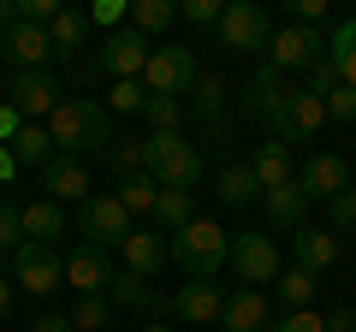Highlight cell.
Returning <instances> with one entry per match:
<instances>
[{
  "label": "cell",
  "instance_id": "cell-46",
  "mask_svg": "<svg viewBox=\"0 0 356 332\" xmlns=\"http://www.w3.org/2000/svg\"><path fill=\"white\" fill-rule=\"evenodd\" d=\"M321 18H327V0H297V24H309V30H315Z\"/></svg>",
  "mask_w": 356,
  "mask_h": 332
},
{
  "label": "cell",
  "instance_id": "cell-40",
  "mask_svg": "<svg viewBox=\"0 0 356 332\" xmlns=\"http://www.w3.org/2000/svg\"><path fill=\"white\" fill-rule=\"evenodd\" d=\"M327 219H332V231H356V184L327 202Z\"/></svg>",
  "mask_w": 356,
  "mask_h": 332
},
{
  "label": "cell",
  "instance_id": "cell-16",
  "mask_svg": "<svg viewBox=\"0 0 356 332\" xmlns=\"http://www.w3.org/2000/svg\"><path fill=\"white\" fill-rule=\"evenodd\" d=\"M166 308H172L178 320H191V326H208V320H220V308H226V291H220L214 279H191V285H178V291L166 297Z\"/></svg>",
  "mask_w": 356,
  "mask_h": 332
},
{
  "label": "cell",
  "instance_id": "cell-33",
  "mask_svg": "<svg viewBox=\"0 0 356 332\" xmlns=\"http://www.w3.org/2000/svg\"><path fill=\"white\" fill-rule=\"evenodd\" d=\"M107 297H113L119 308H154V303H161V297H154V285H149V279H137V273H113Z\"/></svg>",
  "mask_w": 356,
  "mask_h": 332
},
{
  "label": "cell",
  "instance_id": "cell-21",
  "mask_svg": "<svg viewBox=\"0 0 356 332\" xmlns=\"http://www.w3.org/2000/svg\"><path fill=\"white\" fill-rule=\"evenodd\" d=\"M250 172H255V184H261V196H267V190H280V184H291V179H297V166H291V149L267 137L261 149H255Z\"/></svg>",
  "mask_w": 356,
  "mask_h": 332
},
{
  "label": "cell",
  "instance_id": "cell-13",
  "mask_svg": "<svg viewBox=\"0 0 356 332\" xmlns=\"http://www.w3.org/2000/svg\"><path fill=\"white\" fill-rule=\"evenodd\" d=\"M42 190H48V202H89V160H77V154H54L48 166H42Z\"/></svg>",
  "mask_w": 356,
  "mask_h": 332
},
{
  "label": "cell",
  "instance_id": "cell-10",
  "mask_svg": "<svg viewBox=\"0 0 356 332\" xmlns=\"http://www.w3.org/2000/svg\"><path fill=\"white\" fill-rule=\"evenodd\" d=\"M149 53H154V42L125 24V30H113V36L102 42V72H113V83H131V77L149 72Z\"/></svg>",
  "mask_w": 356,
  "mask_h": 332
},
{
  "label": "cell",
  "instance_id": "cell-18",
  "mask_svg": "<svg viewBox=\"0 0 356 332\" xmlns=\"http://www.w3.org/2000/svg\"><path fill=\"white\" fill-rule=\"evenodd\" d=\"M285 107H291V90H285V77L273 72V65H261V72L250 77V113L267 119L273 125V137L285 131Z\"/></svg>",
  "mask_w": 356,
  "mask_h": 332
},
{
  "label": "cell",
  "instance_id": "cell-8",
  "mask_svg": "<svg viewBox=\"0 0 356 332\" xmlns=\"http://www.w3.org/2000/svg\"><path fill=\"white\" fill-rule=\"evenodd\" d=\"M13 285H24L30 297H54L65 285V261H60V249L54 243H18L13 249Z\"/></svg>",
  "mask_w": 356,
  "mask_h": 332
},
{
  "label": "cell",
  "instance_id": "cell-45",
  "mask_svg": "<svg viewBox=\"0 0 356 332\" xmlns=\"http://www.w3.org/2000/svg\"><path fill=\"white\" fill-rule=\"evenodd\" d=\"M18 131H24V113H18L13 101H0V142H13Z\"/></svg>",
  "mask_w": 356,
  "mask_h": 332
},
{
  "label": "cell",
  "instance_id": "cell-5",
  "mask_svg": "<svg viewBox=\"0 0 356 332\" xmlns=\"http://www.w3.org/2000/svg\"><path fill=\"white\" fill-rule=\"evenodd\" d=\"M143 83H149V95H178V101H184V95L196 90V53L184 48V42H154Z\"/></svg>",
  "mask_w": 356,
  "mask_h": 332
},
{
  "label": "cell",
  "instance_id": "cell-49",
  "mask_svg": "<svg viewBox=\"0 0 356 332\" xmlns=\"http://www.w3.org/2000/svg\"><path fill=\"white\" fill-rule=\"evenodd\" d=\"M13 24H18V0H0V36H6Z\"/></svg>",
  "mask_w": 356,
  "mask_h": 332
},
{
  "label": "cell",
  "instance_id": "cell-42",
  "mask_svg": "<svg viewBox=\"0 0 356 332\" xmlns=\"http://www.w3.org/2000/svg\"><path fill=\"white\" fill-rule=\"evenodd\" d=\"M220 13H226L220 0H184V6H178V18H184V24H220Z\"/></svg>",
  "mask_w": 356,
  "mask_h": 332
},
{
  "label": "cell",
  "instance_id": "cell-19",
  "mask_svg": "<svg viewBox=\"0 0 356 332\" xmlns=\"http://www.w3.org/2000/svg\"><path fill=\"white\" fill-rule=\"evenodd\" d=\"M0 42H6V60H13L18 72H48L54 42H48V30H42V24H13Z\"/></svg>",
  "mask_w": 356,
  "mask_h": 332
},
{
  "label": "cell",
  "instance_id": "cell-36",
  "mask_svg": "<svg viewBox=\"0 0 356 332\" xmlns=\"http://www.w3.org/2000/svg\"><path fill=\"white\" fill-rule=\"evenodd\" d=\"M107 315H113L107 297H77V303H72V332H102Z\"/></svg>",
  "mask_w": 356,
  "mask_h": 332
},
{
  "label": "cell",
  "instance_id": "cell-51",
  "mask_svg": "<svg viewBox=\"0 0 356 332\" xmlns=\"http://www.w3.org/2000/svg\"><path fill=\"white\" fill-rule=\"evenodd\" d=\"M6 308H13V279L0 273V315H6Z\"/></svg>",
  "mask_w": 356,
  "mask_h": 332
},
{
  "label": "cell",
  "instance_id": "cell-31",
  "mask_svg": "<svg viewBox=\"0 0 356 332\" xmlns=\"http://www.w3.org/2000/svg\"><path fill=\"white\" fill-rule=\"evenodd\" d=\"M113 196H119V208L137 219V214H154V196H161V184H154L149 172H131V179H119Z\"/></svg>",
  "mask_w": 356,
  "mask_h": 332
},
{
  "label": "cell",
  "instance_id": "cell-23",
  "mask_svg": "<svg viewBox=\"0 0 356 332\" xmlns=\"http://www.w3.org/2000/svg\"><path fill=\"white\" fill-rule=\"evenodd\" d=\"M261 208H267V219H273L280 231H303L309 196L297 190V179H291V184H280V190H267V196H261Z\"/></svg>",
  "mask_w": 356,
  "mask_h": 332
},
{
  "label": "cell",
  "instance_id": "cell-25",
  "mask_svg": "<svg viewBox=\"0 0 356 332\" xmlns=\"http://www.w3.org/2000/svg\"><path fill=\"white\" fill-rule=\"evenodd\" d=\"M83 36H89V13H72V6H60V18L48 24L54 60H77V53H83Z\"/></svg>",
  "mask_w": 356,
  "mask_h": 332
},
{
  "label": "cell",
  "instance_id": "cell-11",
  "mask_svg": "<svg viewBox=\"0 0 356 332\" xmlns=\"http://www.w3.org/2000/svg\"><path fill=\"white\" fill-rule=\"evenodd\" d=\"M297 190H303L309 202H332V196L350 190V166H344L339 154H309V160L297 166Z\"/></svg>",
  "mask_w": 356,
  "mask_h": 332
},
{
  "label": "cell",
  "instance_id": "cell-15",
  "mask_svg": "<svg viewBox=\"0 0 356 332\" xmlns=\"http://www.w3.org/2000/svg\"><path fill=\"white\" fill-rule=\"evenodd\" d=\"M119 256H125V273L154 279V273L172 261V238H166V231H154V226H137V231L125 238V249H119Z\"/></svg>",
  "mask_w": 356,
  "mask_h": 332
},
{
  "label": "cell",
  "instance_id": "cell-38",
  "mask_svg": "<svg viewBox=\"0 0 356 332\" xmlns=\"http://www.w3.org/2000/svg\"><path fill=\"white\" fill-rule=\"evenodd\" d=\"M143 119H149L154 131H178V119H184V101H178V95H149Z\"/></svg>",
  "mask_w": 356,
  "mask_h": 332
},
{
  "label": "cell",
  "instance_id": "cell-41",
  "mask_svg": "<svg viewBox=\"0 0 356 332\" xmlns=\"http://www.w3.org/2000/svg\"><path fill=\"white\" fill-rule=\"evenodd\" d=\"M125 18H131V6H125V0H95V6H89V24L125 30Z\"/></svg>",
  "mask_w": 356,
  "mask_h": 332
},
{
  "label": "cell",
  "instance_id": "cell-47",
  "mask_svg": "<svg viewBox=\"0 0 356 332\" xmlns=\"http://www.w3.org/2000/svg\"><path fill=\"white\" fill-rule=\"evenodd\" d=\"M327 332H356V308H332V315H327Z\"/></svg>",
  "mask_w": 356,
  "mask_h": 332
},
{
  "label": "cell",
  "instance_id": "cell-34",
  "mask_svg": "<svg viewBox=\"0 0 356 332\" xmlns=\"http://www.w3.org/2000/svg\"><path fill=\"white\" fill-rule=\"evenodd\" d=\"M196 113L208 119V125H220V119H226V83H220V77H208V72H196Z\"/></svg>",
  "mask_w": 356,
  "mask_h": 332
},
{
  "label": "cell",
  "instance_id": "cell-7",
  "mask_svg": "<svg viewBox=\"0 0 356 332\" xmlns=\"http://www.w3.org/2000/svg\"><path fill=\"white\" fill-rule=\"evenodd\" d=\"M232 273H238L243 285H273L280 279L285 261H280L273 231H232Z\"/></svg>",
  "mask_w": 356,
  "mask_h": 332
},
{
  "label": "cell",
  "instance_id": "cell-1",
  "mask_svg": "<svg viewBox=\"0 0 356 332\" xmlns=\"http://www.w3.org/2000/svg\"><path fill=\"white\" fill-rule=\"evenodd\" d=\"M48 137H54V154H77L89 160L95 149H113V113L89 95H65L48 119Z\"/></svg>",
  "mask_w": 356,
  "mask_h": 332
},
{
  "label": "cell",
  "instance_id": "cell-6",
  "mask_svg": "<svg viewBox=\"0 0 356 332\" xmlns=\"http://www.w3.org/2000/svg\"><path fill=\"white\" fill-rule=\"evenodd\" d=\"M77 231H83V243H95V249H125V238L137 226H131V214L119 208L113 190H95L83 202V214H77Z\"/></svg>",
  "mask_w": 356,
  "mask_h": 332
},
{
  "label": "cell",
  "instance_id": "cell-43",
  "mask_svg": "<svg viewBox=\"0 0 356 332\" xmlns=\"http://www.w3.org/2000/svg\"><path fill=\"white\" fill-rule=\"evenodd\" d=\"M18 243H24V231H18V208L0 202V256H13Z\"/></svg>",
  "mask_w": 356,
  "mask_h": 332
},
{
  "label": "cell",
  "instance_id": "cell-39",
  "mask_svg": "<svg viewBox=\"0 0 356 332\" xmlns=\"http://www.w3.org/2000/svg\"><path fill=\"white\" fill-rule=\"evenodd\" d=\"M321 101H327V119H339V125H350V119H356V90H350V83H332Z\"/></svg>",
  "mask_w": 356,
  "mask_h": 332
},
{
  "label": "cell",
  "instance_id": "cell-4",
  "mask_svg": "<svg viewBox=\"0 0 356 332\" xmlns=\"http://www.w3.org/2000/svg\"><path fill=\"white\" fill-rule=\"evenodd\" d=\"M214 36H220L226 53H255V48L273 42V18H267V6H255V0H232L226 13H220Z\"/></svg>",
  "mask_w": 356,
  "mask_h": 332
},
{
  "label": "cell",
  "instance_id": "cell-32",
  "mask_svg": "<svg viewBox=\"0 0 356 332\" xmlns=\"http://www.w3.org/2000/svg\"><path fill=\"white\" fill-rule=\"evenodd\" d=\"M220 202H226V208H250L255 202V196H261V184H255V172H250V166H226V172H220Z\"/></svg>",
  "mask_w": 356,
  "mask_h": 332
},
{
  "label": "cell",
  "instance_id": "cell-27",
  "mask_svg": "<svg viewBox=\"0 0 356 332\" xmlns=\"http://www.w3.org/2000/svg\"><path fill=\"white\" fill-rule=\"evenodd\" d=\"M6 149H13V160H18V166H36V172L54 160V137H48V125H24L13 142H6Z\"/></svg>",
  "mask_w": 356,
  "mask_h": 332
},
{
  "label": "cell",
  "instance_id": "cell-28",
  "mask_svg": "<svg viewBox=\"0 0 356 332\" xmlns=\"http://www.w3.org/2000/svg\"><path fill=\"white\" fill-rule=\"evenodd\" d=\"M166 24H178V0H131V30L137 36H161Z\"/></svg>",
  "mask_w": 356,
  "mask_h": 332
},
{
  "label": "cell",
  "instance_id": "cell-24",
  "mask_svg": "<svg viewBox=\"0 0 356 332\" xmlns=\"http://www.w3.org/2000/svg\"><path fill=\"white\" fill-rule=\"evenodd\" d=\"M18 231H24L30 243H54V238L65 231L60 202H48V196H42V202H24V208H18Z\"/></svg>",
  "mask_w": 356,
  "mask_h": 332
},
{
  "label": "cell",
  "instance_id": "cell-52",
  "mask_svg": "<svg viewBox=\"0 0 356 332\" xmlns=\"http://www.w3.org/2000/svg\"><path fill=\"white\" fill-rule=\"evenodd\" d=\"M143 332H172V326H166V320H149V326H143Z\"/></svg>",
  "mask_w": 356,
  "mask_h": 332
},
{
  "label": "cell",
  "instance_id": "cell-44",
  "mask_svg": "<svg viewBox=\"0 0 356 332\" xmlns=\"http://www.w3.org/2000/svg\"><path fill=\"white\" fill-rule=\"evenodd\" d=\"M273 332H327V320H321L315 308H297V315H280V320H273Z\"/></svg>",
  "mask_w": 356,
  "mask_h": 332
},
{
  "label": "cell",
  "instance_id": "cell-30",
  "mask_svg": "<svg viewBox=\"0 0 356 332\" xmlns=\"http://www.w3.org/2000/svg\"><path fill=\"white\" fill-rule=\"evenodd\" d=\"M327 65H332V72H339V83H350V90H356V18H344V24L332 30Z\"/></svg>",
  "mask_w": 356,
  "mask_h": 332
},
{
  "label": "cell",
  "instance_id": "cell-50",
  "mask_svg": "<svg viewBox=\"0 0 356 332\" xmlns=\"http://www.w3.org/2000/svg\"><path fill=\"white\" fill-rule=\"evenodd\" d=\"M13 172H18V160H13V149H6V142H0V184L13 179Z\"/></svg>",
  "mask_w": 356,
  "mask_h": 332
},
{
  "label": "cell",
  "instance_id": "cell-14",
  "mask_svg": "<svg viewBox=\"0 0 356 332\" xmlns=\"http://www.w3.org/2000/svg\"><path fill=\"white\" fill-rule=\"evenodd\" d=\"M273 72H309V65L321 60V30H309V24H285V30H273Z\"/></svg>",
  "mask_w": 356,
  "mask_h": 332
},
{
  "label": "cell",
  "instance_id": "cell-3",
  "mask_svg": "<svg viewBox=\"0 0 356 332\" xmlns=\"http://www.w3.org/2000/svg\"><path fill=\"white\" fill-rule=\"evenodd\" d=\"M149 179L161 190H191L202 179V149L184 142V131H154L149 137Z\"/></svg>",
  "mask_w": 356,
  "mask_h": 332
},
{
  "label": "cell",
  "instance_id": "cell-53",
  "mask_svg": "<svg viewBox=\"0 0 356 332\" xmlns=\"http://www.w3.org/2000/svg\"><path fill=\"white\" fill-rule=\"evenodd\" d=\"M0 60H6V42H0Z\"/></svg>",
  "mask_w": 356,
  "mask_h": 332
},
{
  "label": "cell",
  "instance_id": "cell-29",
  "mask_svg": "<svg viewBox=\"0 0 356 332\" xmlns=\"http://www.w3.org/2000/svg\"><path fill=\"white\" fill-rule=\"evenodd\" d=\"M273 297L285 303V315H297V308H315V273H303V267H285L280 279H273Z\"/></svg>",
  "mask_w": 356,
  "mask_h": 332
},
{
  "label": "cell",
  "instance_id": "cell-48",
  "mask_svg": "<svg viewBox=\"0 0 356 332\" xmlns=\"http://www.w3.org/2000/svg\"><path fill=\"white\" fill-rule=\"evenodd\" d=\"M30 332H72V315H42Z\"/></svg>",
  "mask_w": 356,
  "mask_h": 332
},
{
  "label": "cell",
  "instance_id": "cell-35",
  "mask_svg": "<svg viewBox=\"0 0 356 332\" xmlns=\"http://www.w3.org/2000/svg\"><path fill=\"white\" fill-rule=\"evenodd\" d=\"M143 107H149V83H143V77H131V83H113V95H107V113L143 119Z\"/></svg>",
  "mask_w": 356,
  "mask_h": 332
},
{
  "label": "cell",
  "instance_id": "cell-26",
  "mask_svg": "<svg viewBox=\"0 0 356 332\" xmlns=\"http://www.w3.org/2000/svg\"><path fill=\"white\" fill-rule=\"evenodd\" d=\"M196 219V202L191 190H161L154 196V231H166V238H178V231Z\"/></svg>",
  "mask_w": 356,
  "mask_h": 332
},
{
  "label": "cell",
  "instance_id": "cell-12",
  "mask_svg": "<svg viewBox=\"0 0 356 332\" xmlns=\"http://www.w3.org/2000/svg\"><path fill=\"white\" fill-rule=\"evenodd\" d=\"M65 285H72L77 297H107V285H113V261H107V249L77 243L72 256H65Z\"/></svg>",
  "mask_w": 356,
  "mask_h": 332
},
{
  "label": "cell",
  "instance_id": "cell-20",
  "mask_svg": "<svg viewBox=\"0 0 356 332\" xmlns=\"http://www.w3.org/2000/svg\"><path fill=\"white\" fill-rule=\"evenodd\" d=\"M321 125H327V101H321L315 90H291V107H285V131H280L273 142H285V149H291V142H309Z\"/></svg>",
  "mask_w": 356,
  "mask_h": 332
},
{
  "label": "cell",
  "instance_id": "cell-17",
  "mask_svg": "<svg viewBox=\"0 0 356 332\" xmlns=\"http://www.w3.org/2000/svg\"><path fill=\"white\" fill-rule=\"evenodd\" d=\"M220 326L226 332H273V308H267V297L255 285H238V291H226Z\"/></svg>",
  "mask_w": 356,
  "mask_h": 332
},
{
  "label": "cell",
  "instance_id": "cell-9",
  "mask_svg": "<svg viewBox=\"0 0 356 332\" xmlns=\"http://www.w3.org/2000/svg\"><path fill=\"white\" fill-rule=\"evenodd\" d=\"M6 101L24 113V125H48L54 107H60L65 95H60V77H54V72H18L13 90H6Z\"/></svg>",
  "mask_w": 356,
  "mask_h": 332
},
{
  "label": "cell",
  "instance_id": "cell-22",
  "mask_svg": "<svg viewBox=\"0 0 356 332\" xmlns=\"http://www.w3.org/2000/svg\"><path fill=\"white\" fill-rule=\"evenodd\" d=\"M291 267H303V273H315L321 279V267H332V261H339V238H332V231H297L291 238Z\"/></svg>",
  "mask_w": 356,
  "mask_h": 332
},
{
  "label": "cell",
  "instance_id": "cell-37",
  "mask_svg": "<svg viewBox=\"0 0 356 332\" xmlns=\"http://www.w3.org/2000/svg\"><path fill=\"white\" fill-rule=\"evenodd\" d=\"M107 160H113L119 179H131V172H149V142H113V149H107Z\"/></svg>",
  "mask_w": 356,
  "mask_h": 332
},
{
  "label": "cell",
  "instance_id": "cell-2",
  "mask_svg": "<svg viewBox=\"0 0 356 332\" xmlns=\"http://www.w3.org/2000/svg\"><path fill=\"white\" fill-rule=\"evenodd\" d=\"M172 261L184 267V279H214V273L232 261V238L214 226V219H202V214H196L191 226H184V231L172 238Z\"/></svg>",
  "mask_w": 356,
  "mask_h": 332
}]
</instances>
